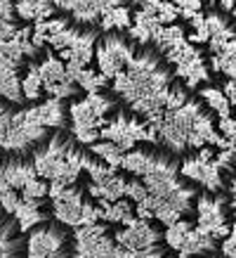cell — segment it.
<instances>
[{"label": "cell", "instance_id": "obj_4", "mask_svg": "<svg viewBox=\"0 0 236 258\" xmlns=\"http://www.w3.org/2000/svg\"><path fill=\"white\" fill-rule=\"evenodd\" d=\"M29 239L19 218L0 204V258H26Z\"/></svg>", "mask_w": 236, "mask_h": 258}, {"label": "cell", "instance_id": "obj_3", "mask_svg": "<svg viewBox=\"0 0 236 258\" xmlns=\"http://www.w3.org/2000/svg\"><path fill=\"white\" fill-rule=\"evenodd\" d=\"M26 258H78V239L71 225L62 220L43 218L29 225Z\"/></svg>", "mask_w": 236, "mask_h": 258}, {"label": "cell", "instance_id": "obj_2", "mask_svg": "<svg viewBox=\"0 0 236 258\" xmlns=\"http://www.w3.org/2000/svg\"><path fill=\"white\" fill-rule=\"evenodd\" d=\"M121 168L133 173L144 185V204L165 225H196V197L203 185L182 173V157L154 142L135 145Z\"/></svg>", "mask_w": 236, "mask_h": 258}, {"label": "cell", "instance_id": "obj_1", "mask_svg": "<svg viewBox=\"0 0 236 258\" xmlns=\"http://www.w3.org/2000/svg\"><path fill=\"white\" fill-rule=\"evenodd\" d=\"M94 57L104 76L113 79L111 93L142 121L158 125L168 114L205 102L182 81L177 67L154 40H142L123 29L102 31Z\"/></svg>", "mask_w": 236, "mask_h": 258}]
</instances>
